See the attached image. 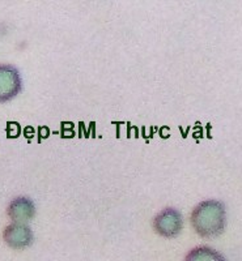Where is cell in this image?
Masks as SVG:
<instances>
[{"label":"cell","instance_id":"1","mask_svg":"<svg viewBox=\"0 0 242 261\" xmlns=\"http://www.w3.org/2000/svg\"><path fill=\"white\" fill-rule=\"evenodd\" d=\"M192 228L202 238H215L222 235L227 226V209L222 201L206 200L192 209Z\"/></svg>","mask_w":242,"mask_h":261},{"label":"cell","instance_id":"2","mask_svg":"<svg viewBox=\"0 0 242 261\" xmlns=\"http://www.w3.org/2000/svg\"><path fill=\"white\" fill-rule=\"evenodd\" d=\"M152 227L156 234L164 238H176L183 227L182 214L174 208H166L156 214L152 221Z\"/></svg>","mask_w":242,"mask_h":261},{"label":"cell","instance_id":"3","mask_svg":"<svg viewBox=\"0 0 242 261\" xmlns=\"http://www.w3.org/2000/svg\"><path fill=\"white\" fill-rule=\"evenodd\" d=\"M22 89V80L16 67L0 64V103L17 97Z\"/></svg>","mask_w":242,"mask_h":261},{"label":"cell","instance_id":"4","mask_svg":"<svg viewBox=\"0 0 242 261\" xmlns=\"http://www.w3.org/2000/svg\"><path fill=\"white\" fill-rule=\"evenodd\" d=\"M3 239L13 249H24L33 243L34 235L27 223L12 222L3 231Z\"/></svg>","mask_w":242,"mask_h":261},{"label":"cell","instance_id":"5","mask_svg":"<svg viewBox=\"0 0 242 261\" xmlns=\"http://www.w3.org/2000/svg\"><path fill=\"white\" fill-rule=\"evenodd\" d=\"M7 214L13 222L28 223L36 216V205L29 197L18 196L9 202L7 208Z\"/></svg>","mask_w":242,"mask_h":261},{"label":"cell","instance_id":"6","mask_svg":"<svg viewBox=\"0 0 242 261\" xmlns=\"http://www.w3.org/2000/svg\"><path fill=\"white\" fill-rule=\"evenodd\" d=\"M185 261H227L222 253L211 248V247L201 246L192 248L186 255Z\"/></svg>","mask_w":242,"mask_h":261}]
</instances>
